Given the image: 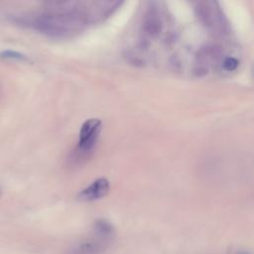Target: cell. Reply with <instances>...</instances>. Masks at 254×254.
Wrapping results in <instances>:
<instances>
[{
	"label": "cell",
	"mask_w": 254,
	"mask_h": 254,
	"mask_svg": "<svg viewBox=\"0 0 254 254\" xmlns=\"http://www.w3.org/2000/svg\"><path fill=\"white\" fill-rule=\"evenodd\" d=\"M103 249L104 246L98 241H85L68 249L66 254H99Z\"/></svg>",
	"instance_id": "obj_4"
},
{
	"label": "cell",
	"mask_w": 254,
	"mask_h": 254,
	"mask_svg": "<svg viewBox=\"0 0 254 254\" xmlns=\"http://www.w3.org/2000/svg\"><path fill=\"white\" fill-rule=\"evenodd\" d=\"M94 230L96 234L102 238L110 237L114 233V228L107 220L99 219L94 224Z\"/></svg>",
	"instance_id": "obj_5"
},
{
	"label": "cell",
	"mask_w": 254,
	"mask_h": 254,
	"mask_svg": "<svg viewBox=\"0 0 254 254\" xmlns=\"http://www.w3.org/2000/svg\"><path fill=\"white\" fill-rule=\"evenodd\" d=\"M101 130V121L97 118L87 119L80 127L78 145L72 158L76 162L87 160L96 145Z\"/></svg>",
	"instance_id": "obj_2"
},
{
	"label": "cell",
	"mask_w": 254,
	"mask_h": 254,
	"mask_svg": "<svg viewBox=\"0 0 254 254\" xmlns=\"http://www.w3.org/2000/svg\"><path fill=\"white\" fill-rule=\"evenodd\" d=\"M109 188L110 186L108 180L104 178L97 179L78 193V198L84 201H90L101 198L108 193Z\"/></svg>",
	"instance_id": "obj_3"
},
{
	"label": "cell",
	"mask_w": 254,
	"mask_h": 254,
	"mask_svg": "<svg viewBox=\"0 0 254 254\" xmlns=\"http://www.w3.org/2000/svg\"><path fill=\"white\" fill-rule=\"evenodd\" d=\"M121 4L117 1L54 2L44 10L22 17L21 23L55 39H68L81 33L89 24L112 14Z\"/></svg>",
	"instance_id": "obj_1"
},
{
	"label": "cell",
	"mask_w": 254,
	"mask_h": 254,
	"mask_svg": "<svg viewBox=\"0 0 254 254\" xmlns=\"http://www.w3.org/2000/svg\"><path fill=\"white\" fill-rule=\"evenodd\" d=\"M0 58L8 59V60H17V61H21V62L29 61V59L25 55L15 52V51H10V50H6V51H3L2 53H0Z\"/></svg>",
	"instance_id": "obj_6"
}]
</instances>
